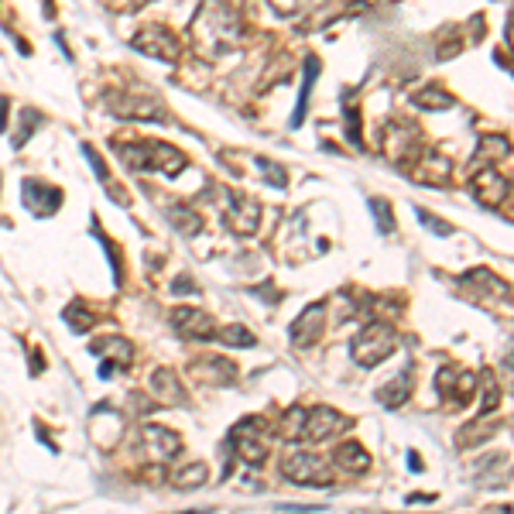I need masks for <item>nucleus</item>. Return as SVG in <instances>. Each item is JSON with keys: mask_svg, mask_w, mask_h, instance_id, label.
Masks as SVG:
<instances>
[{"mask_svg": "<svg viewBox=\"0 0 514 514\" xmlns=\"http://www.w3.org/2000/svg\"><path fill=\"white\" fill-rule=\"evenodd\" d=\"M117 155L131 172H158V175H179L186 168V155L172 144L141 141V144H117Z\"/></svg>", "mask_w": 514, "mask_h": 514, "instance_id": "nucleus-1", "label": "nucleus"}, {"mask_svg": "<svg viewBox=\"0 0 514 514\" xmlns=\"http://www.w3.org/2000/svg\"><path fill=\"white\" fill-rule=\"evenodd\" d=\"M271 425L264 419H240L234 429H230L227 436V449L230 456H237L240 463H247V467H261L264 460H268V449H271Z\"/></svg>", "mask_w": 514, "mask_h": 514, "instance_id": "nucleus-2", "label": "nucleus"}, {"mask_svg": "<svg viewBox=\"0 0 514 514\" xmlns=\"http://www.w3.org/2000/svg\"><path fill=\"white\" fill-rule=\"evenodd\" d=\"M134 453H138L141 463L148 467H165L175 456L182 453V436L175 429H165V425H141L138 436H134Z\"/></svg>", "mask_w": 514, "mask_h": 514, "instance_id": "nucleus-3", "label": "nucleus"}, {"mask_svg": "<svg viewBox=\"0 0 514 514\" xmlns=\"http://www.w3.org/2000/svg\"><path fill=\"white\" fill-rule=\"evenodd\" d=\"M281 477L302 487H329L333 484V467L326 456L312 453V449H288L281 456Z\"/></svg>", "mask_w": 514, "mask_h": 514, "instance_id": "nucleus-4", "label": "nucleus"}, {"mask_svg": "<svg viewBox=\"0 0 514 514\" xmlns=\"http://www.w3.org/2000/svg\"><path fill=\"white\" fill-rule=\"evenodd\" d=\"M395 350H398V336H395V329L384 323H367L350 347L357 367H364V371H374V367L384 364Z\"/></svg>", "mask_w": 514, "mask_h": 514, "instance_id": "nucleus-5", "label": "nucleus"}, {"mask_svg": "<svg viewBox=\"0 0 514 514\" xmlns=\"http://www.w3.org/2000/svg\"><path fill=\"white\" fill-rule=\"evenodd\" d=\"M216 199H220V216H223V223H227L230 234H237V237L257 234V227H261V203H257V199L244 196V192H234V189H220Z\"/></svg>", "mask_w": 514, "mask_h": 514, "instance_id": "nucleus-6", "label": "nucleus"}, {"mask_svg": "<svg viewBox=\"0 0 514 514\" xmlns=\"http://www.w3.org/2000/svg\"><path fill=\"white\" fill-rule=\"evenodd\" d=\"M131 48H138L148 59H162V62H175L179 59V38L172 35L162 24H144V28L134 31Z\"/></svg>", "mask_w": 514, "mask_h": 514, "instance_id": "nucleus-7", "label": "nucleus"}, {"mask_svg": "<svg viewBox=\"0 0 514 514\" xmlns=\"http://www.w3.org/2000/svg\"><path fill=\"white\" fill-rule=\"evenodd\" d=\"M350 419L343 412H336V408L329 405H319V408H309V415H305V443H329V439H336L340 432L350 429Z\"/></svg>", "mask_w": 514, "mask_h": 514, "instance_id": "nucleus-8", "label": "nucleus"}, {"mask_svg": "<svg viewBox=\"0 0 514 514\" xmlns=\"http://www.w3.org/2000/svg\"><path fill=\"white\" fill-rule=\"evenodd\" d=\"M172 329L182 336V340L210 343L220 326L213 323L210 312H203V309H186V305H182V309H172Z\"/></svg>", "mask_w": 514, "mask_h": 514, "instance_id": "nucleus-9", "label": "nucleus"}, {"mask_svg": "<svg viewBox=\"0 0 514 514\" xmlns=\"http://www.w3.org/2000/svg\"><path fill=\"white\" fill-rule=\"evenodd\" d=\"M477 384H480V377L467 371V367H443V371L436 374L439 395L453 398L456 405H467V401L477 395Z\"/></svg>", "mask_w": 514, "mask_h": 514, "instance_id": "nucleus-10", "label": "nucleus"}, {"mask_svg": "<svg viewBox=\"0 0 514 514\" xmlns=\"http://www.w3.org/2000/svg\"><path fill=\"white\" fill-rule=\"evenodd\" d=\"M107 103L120 120H151V124H162L165 120V107L158 100H151V96L127 93V96H114Z\"/></svg>", "mask_w": 514, "mask_h": 514, "instance_id": "nucleus-11", "label": "nucleus"}, {"mask_svg": "<svg viewBox=\"0 0 514 514\" xmlns=\"http://www.w3.org/2000/svg\"><path fill=\"white\" fill-rule=\"evenodd\" d=\"M21 199H24V210H31L35 216H52L59 213L62 206V189L48 186V182H38V179H24Z\"/></svg>", "mask_w": 514, "mask_h": 514, "instance_id": "nucleus-12", "label": "nucleus"}, {"mask_svg": "<svg viewBox=\"0 0 514 514\" xmlns=\"http://www.w3.org/2000/svg\"><path fill=\"white\" fill-rule=\"evenodd\" d=\"M470 192L480 206H501L511 192V182L504 175H497L494 168H484V172H477L470 179Z\"/></svg>", "mask_w": 514, "mask_h": 514, "instance_id": "nucleus-13", "label": "nucleus"}, {"mask_svg": "<svg viewBox=\"0 0 514 514\" xmlns=\"http://www.w3.org/2000/svg\"><path fill=\"white\" fill-rule=\"evenodd\" d=\"M323 329H326V305L316 302L292 323V343L295 347H316L323 340Z\"/></svg>", "mask_w": 514, "mask_h": 514, "instance_id": "nucleus-14", "label": "nucleus"}, {"mask_svg": "<svg viewBox=\"0 0 514 514\" xmlns=\"http://www.w3.org/2000/svg\"><path fill=\"white\" fill-rule=\"evenodd\" d=\"M90 353L103 360L107 367H114V371H127V367L134 364V343L124 340V336H103V340H96Z\"/></svg>", "mask_w": 514, "mask_h": 514, "instance_id": "nucleus-15", "label": "nucleus"}, {"mask_svg": "<svg viewBox=\"0 0 514 514\" xmlns=\"http://www.w3.org/2000/svg\"><path fill=\"white\" fill-rule=\"evenodd\" d=\"M151 388H155L158 401H165V405H182V401H186V388H182L179 374H175L172 367H158V371L151 374Z\"/></svg>", "mask_w": 514, "mask_h": 514, "instance_id": "nucleus-16", "label": "nucleus"}, {"mask_svg": "<svg viewBox=\"0 0 514 514\" xmlns=\"http://www.w3.org/2000/svg\"><path fill=\"white\" fill-rule=\"evenodd\" d=\"M333 467L343 473H367L371 470V453L360 443H343L333 449Z\"/></svg>", "mask_w": 514, "mask_h": 514, "instance_id": "nucleus-17", "label": "nucleus"}, {"mask_svg": "<svg viewBox=\"0 0 514 514\" xmlns=\"http://www.w3.org/2000/svg\"><path fill=\"white\" fill-rule=\"evenodd\" d=\"M412 395V371H401L395 381L381 384V391H377V401H381L384 408H401Z\"/></svg>", "mask_w": 514, "mask_h": 514, "instance_id": "nucleus-18", "label": "nucleus"}, {"mask_svg": "<svg viewBox=\"0 0 514 514\" xmlns=\"http://www.w3.org/2000/svg\"><path fill=\"white\" fill-rule=\"evenodd\" d=\"M196 371H199V377H210L213 384H234V381H237L234 364H230V360H220V357H206V360H199Z\"/></svg>", "mask_w": 514, "mask_h": 514, "instance_id": "nucleus-19", "label": "nucleus"}, {"mask_svg": "<svg viewBox=\"0 0 514 514\" xmlns=\"http://www.w3.org/2000/svg\"><path fill=\"white\" fill-rule=\"evenodd\" d=\"M206 480H210V467H206V463H189V467L172 473L175 491H192V487H203Z\"/></svg>", "mask_w": 514, "mask_h": 514, "instance_id": "nucleus-20", "label": "nucleus"}, {"mask_svg": "<svg viewBox=\"0 0 514 514\" xmlns=\"http://www.w3.org/2000/svg\"><path fill=\"white\" fill-rule=\"evenodd\" d=\"M165 216H168V223H172V227L179 230V234H199V227H203L199 213H192V206H182V203L168 206Z\"/></svg>", "mask_w": 514, "mask_h": 514, "instance_id": "nucleus-21", "label": "nucleus"}, {"mask_svg": "<svg viewBox=\"0 0 514 514\" xmlns=\"http://www.w3.org/2000/svg\"><path fill=\"white\" fill-rule=\"evenodd\" d=\"M316 79H319V62L309 55V59H305V83H302L299 103H295V114H292V127H299V124H302L305 107H309V96H312V86H316Z\"/></svg>", "mask_w": 514, "mask_h": 514, "instance_id": "nucleus-22", "label": "nucleus"}, {"mask_svg": "<svg viewBox=\"0 0 514 514\" xmlns=\"http://www.w3.org/2000/svg\"><path fill=\"white\" fill-rule=\"evenodd\" d=\"M305 415H309V408H302V405L288 408L285 419H281V425H278V432L285 439H292V443H299V439L305 436Z\"/></svg>", "mask_w": 514, "mask_h": 514, "instance_id": "nucleus-23", "label": "nucleus"}, {"mask_svg": "<svg viewBox=\"0 0 514 514\" xmlns=\"http://www.w3.org/2000/svg\"><path fill=\"white\" fill-rule=\"evenodd\" d=\"M62 319L69 323L72 333H86V329H93V326H96V316H93L90 309H86V305H79V302H72L69 309L62 312Z\"/></svg>", "mask_w": 514, "mask_h": 514, "instance_id": "nucleus-24", "label": "nucleus"}, {"mask_svg": "<svg viewBox=\"0 0 514 514\" xmlns=\"http://www.w3.org/2000/svg\"><path fill=\"white\" fill-rule=\"evenodd\" d=\"M412 103H415V107H422V110H449V107H453V96L436 90V86H429V90L415 93Z\"/></svg>", "mask_w": 514, "mask_h": 514, "instance_id": "nucleus-25", "label": "nucleus"}, {"mask_svg": "<svg viewBox=\"0 0 514 514\" xmlns=\"http://www.w3.org/2000/svg\"><path fill=\"white\" fill-rule=\"evenodd\" d=\"M216 340L227 343V347H254V333L247 326H223L216 329Z\"/></svg>", "mask_w": 514, "mask_h": 514, "instance_id": "nucleus-26", "label": "nucleus"}, {"mask_svg": "<svg viewBox=\"0 0 514 514\" xmlns=\"http://www.w3.org/2000/svg\"><path fill=\"white\" fill-rule=\"evenodd\" d=\"M38 124H42V114H38V110H28V107H24V110H21V131L11 138L14 148H24V141H28L31 134L38 131Z\"/></svg>", "mask_w": 514, "mask_h": 514, "instance_id": "nucleus-27", "label": "nucleus"}, {"mask_svg": "<svg viewBox=\"0 0 514 514\" xmlns=\"http://www.w3.org/2000/svg\"><path fill=\"white\" fill-rule=\"evenodd\" d=\"M501 158H508V141H504V138H484V141H480L477 162H501Z\"/></svg>", "mask_w": 514, "mask_h": 514, "instance_id": "nucleus-28", "label": "nucleus"}, {"mask_svg": "<svg viewBox=\"0 0 514 514\" xmlns=\"http://www.w3.org/2000/svg\"><path fill=\"white\" fill-rule=\"evenodd\" d=\"M371 210H374V220L377 227H381V234H395V216H391L388 199H371Z\"/></svg>", "mask_w": 514, "mask_h": 514, "instance_id": "nucleus-29", "label": "nucleus"}, {"mask_svg": "<svg viewBox=\"0 0 514 514\" xmlns=\"http://www.w3.org/2000/svg\"><path fill=\"white\" fill-rule=\"evenodd\" d=\"M491 432H497V425H494V422H487V419H480V422H477V429H473V432H467V429L460 432V446H477L480 439H487Z\"/></svg>", "mask_w": 514, "mask_h": 514, "instance_id": "nucleus-30", "label": "nucleus"}, {"mask_svg": "<svg viewBox=\"0 0 514 514\" xmlns=\"http://www.w3.org/2000/svg\"><path fill=\"white\" fill-rule=\"evenodd\" d=\"M501 401V391H497V381L491 374H484V401H480V415H491Z\"/></svg>", "mask_w": 514, "mask_h": 514, "instance_id": "nucleus-31", "label": "nucleus"}, {"mask_svg": "<svg viewBox=\"0 0 514 514\" xmlns=\"http://www.w3.org/2000/svg\"><path fill=\"white\" fill-rule=\"evenodd\" d=\"M83 158H86V162H90V168H93L96 179H100L103 186H110V172H107V165H103V158L93 151V144H83Z\"/></svg>", "mask_w": 514, "mask_h": 514, "instance_id": "nucleus-32", "label": "nucleus"}, {"mask_svg": "<svg viewBox=\"0 0 514 514\" xmlns=\"http://www.w3.org/2000/svg\"><path fill=\"white\" fill-rule=\"evenodd\" d=\"M257 168L264 172V179L271 182V186H278V189H285V168L275 165V162H268V158H257Z\"/></svg>", "mask_w": 514, "mask_h": 514, "instance_id": "nucleus-33", "label": "nucleus"}, {"mask_svg": "<svg viewBox=\"0 0 514 514\" xmlns=\"http://www.w3.org/2000/svg\"><path fill=\"white\" fill-rule=\"evenodd\" d=\"M271 7L281 14V18H292V14H299L302 11V0H268Z\"/></svg>", "mask_w": 514, "mask_h": 514, "instance_id": "nucleus-34", "label": "nucleus"}, {"mask_svg": "<svg viewBox=\"0 0 514 514\" xmlns=\"http://www.w3.org/2000/svg\"><path fill=\"white\" fill-rule=\"evenodd\" d=\"M419 220L425 223V227H432V234H449V223L436 220V216H429V213H419Z\"/></svg>", "mask_w": 514, "mask_h": 514, "instance_id": "nucleus-35", "label": "nucleus"}, {"mask_svg": "<svg viewBox=\"0 0 514 514\" xmlns=\"http://www.w3.org/2000/svg\"><path fill=\"white\" fill-rule=\"evenodd\" d=\"M172 292H175V295H189V292H192V295H196V285H192V281H189L186 275H182V278H175Z\"/></svg>", "mask_w": 514, "mask_h": 514, "instance_id": "nucleus-36", "label": "nucleus"}, {"mask_svg": "<svg viewBox=\"0 0 514 514\" xmlns=\"http://www.w3.org/2000/svg\"><path fill=\"white\" fill-rule=\"evenodd\" d=\"M7 107H11V100H7V96H0V134L7 131Z\"/></svg>", "mask_w": 514, "mask_h": 514, "instance_id": "nucleus-37", "label": "nucleus"}, {"mask_svg": "<svg viewBox=\"0 0 514 514\" xmlns=\"http://www.w3.org/2000/svg\"><path fill=\"white\" fill-rule=\"evenodd\" d=\"M144 4H151V0H124L127 11H138V7H144Z\"/></svg>", "mask_w": 514, "mask_h": 514, "instance_id": "nucleus-38", "label": "nucleus"}, {"mask_svg": "<svg viewBox=\"0 0 514 514\" xmlns=\"http://www.w3.org/2000/svg\"><path fill=\"white\" fill-rule=\"evenodd\" d=\"M508 35H511V45H514V21H511V31H508Z\"/></svg>", "mask_w": 514, "mask_h": 514, "instance_id": "nucleus-39", "label": "nucleus"}]
</instances>
